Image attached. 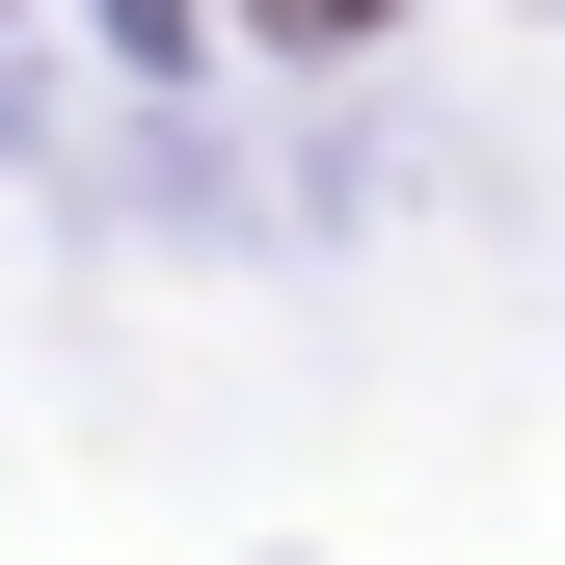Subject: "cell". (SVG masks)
<instances>
[{"mask_svg":"<svg viewBox=\"0 0 565 565\" xmlns=\"http://www.w3.org/2000/svg\"><path fill=\"white\" fill-rule=\"evenodd\" d=\"M269 28H377V0H269Z\"/></svg>","mask_w":565,"mask_h":565,"instance_id":"6da1fadb","label":"cell"}]
</instances>
